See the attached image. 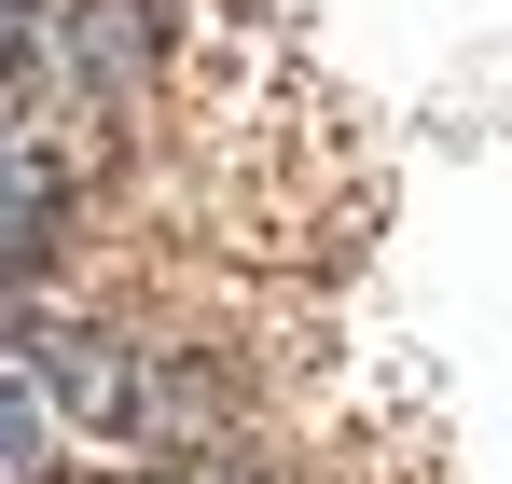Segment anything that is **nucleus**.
<instances>
[{"mask_svg": "<svg viewBox=\"0 0 512 484\" xmlns=\"http://www.w3.org/2000/svg\"><path fill=\"white\" fill-rule=\"evenodd\" d=\"M0 457H28V388H0Z\"/></svg>", "mask_w": 512, "mask_h": 484, "instance_id": "2", "label": "nucleus"}, {"mask_svg": "<svg viewBox=\"0 0 512 484\" xmlns=\"http://www.w3.org/2000/svg\"><path fill=\"white\" fill-rule=\"evenodd\" d=\"M0 319H14V305H0Z\"/></svg>", "mask_w": 512, "mask_h": 484, "instance_id": "3", "label": "nucleus"}, {"mask_svg": "<svg viewBox=\"0 0 512 484\" xmlns=\"http://www.w3.org/2000/svg\"><path fill=\"white\" fill-rule=\"evenodd\" d=\"M125 28H153V0H97V14H84V70H97V83L139 70V42H125Z\"/></svg>", "mask_w": 512, "mask_h": 484, "instance_id": "1", "label": "nucleus"}]
</instances>
